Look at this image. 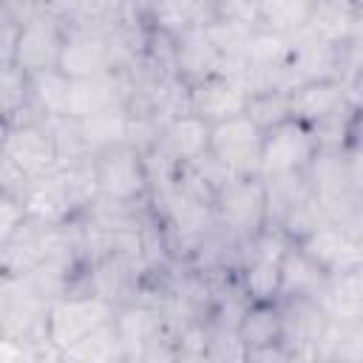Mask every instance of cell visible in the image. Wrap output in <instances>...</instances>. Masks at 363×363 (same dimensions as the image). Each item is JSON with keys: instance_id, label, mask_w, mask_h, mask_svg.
Wrapping results in <instances>:
<instances>
[{"instance_id": "26", "label": "cell", "mask_w": 363, "mask_h": 363, "mask_svg": "<svg viewBox=\"0 0 363 363\" xmlns=\"http://www.w3.org/2000/svg\"><path fill=\"white\" fill-rule=\"evenodd\" d=\"M26 102H28V77L11 62H0V116L11 122L26 111Z\"/></svg>"}, {"instance_id": "15", "label": "cell", "mask_w": 363, "mask_h": 363, "mask_svg": "<svg viewBox=\"0 0 363 363\" xmlns=\"http://www.w3.org/2000/svg\"><path fill=\"white\" fill-rule=\"evenodd\" d=\"M360 0H309L303 31L329 45H343L360 37Z\"/></svg>"}, {"instance_id": "29", "label": "cell", "mask_w": 363, "mask_h": 363, "mask_svg": "<svg viewBox=\"0 0 363 363\" xmlns=\"http://www.w3.org/2000/svg\"><path fill=\"white\" fill-rule=\"evenodd\" d=\"M23 218H26V204L20 199H14V196L0 190V247L20 227Z\"/></svg>"}, {"instance_id": "31", "label": "cell", "mask_w": 363, "mask_h": 363, "mask_svg": "<svg viewBox=\"0 0 363 363\" xmlns=\"http://www.w3.org/2000/svg\"><path fill=\"white\" fill-rule=\"evenodd\" d=\"M3 6H6V11L23 26L26 20H31V17H37L40 11H48L45 9V0H0Z\"/></svg>"}, {"instance_id": "6", "label": "cell", "mask_w": 363, "mask_h": 363, "mask_svg": "<svg viewBox=\"0 0 363 363\" xmlns=\"http://www.w3.org/2000/svg\"><path fill=\"white\" fill-rule=\"evenodd\" d=\"M113 312H116V306H111L108 301H102L91 292H68V295L57 298L48 306V326H45L48 346L57 352V357H62L65 349H71L85 335H91L94 329L108 323L113 318Z\"/></svg>"}, {"instance_id": "21", "label": "cell", "mask_w": 363, "mask_h": 363, "mask_svg": "<svg viewBox=\"0 0 363 363\" xmlns=\"http://www.w3.org/2000/svg\"><path fill=\"white\" fill-rule=\"evenodd\" d=\"M77 125V133H79V142H82V150L91 156H96L99 150L105 147H113V145H122L128 142V130H130V116L122 108H111V111H102V113H94L88 119H74Z\"/></svg>"}, {"instance_id": "32", "label": "cell", "mask_w": 363, "mask_h": 363, "mask_svg": "<svg viewBox=\"0 0 363 363\" xmlns=\"http://www.w3.org/2000/svg\"><path fill=\"white\" fill-rule=\"evenodd\" d=\"M99 3V9H102V17L105 14H113V11H119L122 6H128L130 0H96Z\"/></svg>"}, {"instance_id": "17", "label": "cell", "mask_w": 363, "mask_h": 363, "mask_svg": "<svg viewBox=\"0 0 363 363\" xmlns=\"http://www.w3.org/2000/svg\"><path fill=\"white\" fill-rule=\"evenodd\" d=\"M153 147L167 156L176 167L182 164H193L196 159H201L210 147V125L196 116V113H179L173 119H167L153 142Z\"/></svg>"}, {"instance_id": "19", "label": "cell", "mask_w": 363, "mask_h": 363, "mask_svg": "<svg viewBox=\"0 0 363 363\" xmlns=\"http://www.w3.org/2000/svg\"><path fill=\"white\" fill-rule=\"evenodd\" d=\"M329 275L292 241L281 258V286L278 298H315L320 301L326 292Z\"/></svg>"}, {"instance_id": "25", "label": "cell", "mask_w": 363, "mask_h": 363, "mask_svg": "<svg viewBox=\"0 0 363 363\" xmlns=\"http://www.w3.org/2000/svg\"><path fill=\"white\" fill-rule=\"evenodd\" d=\"M247 116L261 128H272L278 125L281 119L289 116V105H286V91L284 88H258L250 94V102H247Z\"/></svg>"}, {"instance_id": "8", "label": "cell", "mask_w": 363, "mask_h": 363, "mask_svg": "<svg viewBox=\"0 0 363 363\" xmlns=\"http://www.w3.org/2000/svg\"><path fill=\"white\" fill-rule=\"evenodd\" d=\"M261 145L264 130L247 113L210 125L207 153L233 176H258Z\"/></svg>"}, {"instance_id": "11", "label": "cell", "mask_w": 363, "mask_h": 363, "mask_svg": "<svg viewBox=\"0 0 363 363\" xmlns=\"http://www.w3.org/2000/svg\"><path fill=\"white\" fill-rule=\"evenodd\" d=\"M250 94L252 91L238 77L218 71L201 82L187 85V108H190V113L201 116L207 125H216V122L247 113Z\"/></svg>"}, {"instance_id": "18", "label": "cell", "mask_w": 363, "mask_h": 363, "mask_svg": "<svg viewBox=\"0 0 363 363\" xmlns=\"http://www.w3.org/2000/svg\"><path fill=\"white\" fill-rule=\"evenodd\" d=\"M28 77V102L20 116L40 119V122H54L68 116V85L71 77H65L60 68L26 74ZM14 116V119H20Z\"/></svg>"}, {"instance_id": "16", "label": "cell", "mask_w": 363, "mask_h": 363, "mask_svg": "<svg viewBox=\"0 0 363 363\" xmlns=\"http://www.w3.org/2000/svg\"><path fill=\"white\" fill-rule=\"evenodd\" d=\"M125 85L119 71H102L91 77H71L68 85V119H88L94 113L122 108Z\"/></svg>"}, {"instance_id": "24", "label": "cell", "mask_w": 363, "mask_h": 363, "mask_svg": "<svg viewBox=\"0 0 363 363\" xmlns=\"http://www.w3.org/2000/svg\"><path fill=\"white\" fill-rule=\"evenodd\" d=\"M306 6L309 0H255V17L261 28L281 37H292L303 28Z\"/></svg>"}, {"instance_id": "3", "label": "cell", "mask_w": 363, "mask_h": 363, "mask_svg": "<svg viewBox=\"0 0 363 363\" xmlns=\"http://www.w3.org/2000/svg\"><path fill=\"white\" fill-rule=\"evenodd\" d=\"M91 170L96 182V199L113 204H145L150 199V182L145 167V153L130 145H113L91 156Z\"/></svg>"}, {"instance_id": "13", "label": "cell", "mask_w": 363, "mask_h": 363, "mask_svg": "<svg viewBox=\"0 0 363 363\" xmlns=\"http://www.w3.org/2000/svg\"><path fill=\"white\" fill-rule=\"evenodd\" d=\"M329 278L360 269L363 267V252H360V235L343 230L335 221L318 224L312 233H306L301 241H295Z\"/></svg>"}, {"instance_id": "20", "label": "cell", "mask_w": 363, "mask_h": 363, "mask_svg": "<svg viewBox=\"0 0 363 363\" xmlns=\"http://www.w3.org/2000/svg\"><path fill=\"white\" fill-rule=\"evenodd\" d=\"M320 303L335 323H363V267L332 275Z\"/></svg>"}, {"instance_id": "23", "label": "cell", "mask_w": 363, "mask_h": 363, "mask_svg": "<svg viewBox=\"0 0 363 363\" xmlns=\"http://www.w3.org/2000/svg\"><path fill=\"white\" fill-rule=\"evenodd\" d=\"M60 360H82V363H113V360H125L122 354V343L119 335L113 329V318L108 323H102L99 329H94L91 335H85L79 343H74L71 349L62 352Z\"/></svg>"}, {"instance_id": "7", "label": "cell", "mask_w": 363, "mask_h": 363, "mask_svg": "<svg viewBox=\"0 0 363 363\" xmlns=\"http://www.w3.org/2000/svg\"><path fill=\"white\" fill-rule=\"evenodd\" d=\"M65 238H68V224H51L26 213L20 227L0 247V272L6 275L31 272L40 261H45L54 250H60Z\"/></svg>"}, {"instance_id": "30", "label": "cell", "mask_w": 363, "mask_h": 363, "mask_svg": "<svg viewBox=\"0 0 363 363\" xmlns=\"http://www.w3.org/2000/svg\"><path fill=\"white\" fill-rule=\"evenodd\" d=\"M247 363H289L292 360V352L286 349V343H269V346H261V349H250L244 354Z\"/></svg>"}, {"instance_id": "33", "label": "cell", "mask_w": 363, "mask_h": 363, "mask_svg": "<svg viewBox=\"0 0 363 363\" xmlns=\"http://www.w3.org/2000/svg\"><path fill=\"white\" fill-rule=\"evenodd\" d=\"M6 130H9V119L0 116V147H3V139H6Z\"/></svg>"}, {"instance_id": "5", "label": "cell", "mask_w": 363, "mask_h": 363, "mask_svg": "<svg viewBox=\"0 0 363 363\" xmlns=\"http://www.w3.org/2000/svg\"><path fill=\"white\" fill-rule=\"evenodd\" d=\"M318 147H320V142H318L315 130L309 125L286 116L278 125L264 130L258 176L261 179L303 176V170L309 167V162L318 153Z\"/></svg>"}, {"instance_id": "1", "label": "cell", "mask_w": 363, "mask_h": 363, "mask_svg": "<svg viewBox=\"0 0 363 363\" xmlns=\"http://www.w3.org/2000/svg\"><path fill=\"white\" fill-rule=\"evenodd\" d=\"M96 201V182L91 162L57 164L45 176L34 179L26 196V213L51 224H68L79 218Z\"/></svg>"}, {"instance_id": "22", "label": "cell", "mask_w": 363, "mask_h": 363, "mask_svg": "<svg viewBox=\"0 0 363 363\" xmlns=\"http://www.w3.org/2000/svg\"><path fill=\"white\" fill-rule=\"evenodd\" d=\"M241 346H244V354L250 349H261V346H269V343H281V312H278V303H250L238 320V329H235Z\"/></svg>"}, {"instance_id": "2", "label": "cell", "mask_w": 363, "mask_h": 363, "mask_svg": "<svg viewBox=\"0 0 363 363\" xmlns=\"http://www.w3.org/2000/svg\"><path fill=\"white\" fill-rule=\"evenodd\" d=\"M48 306L51 301L37 292V286L26 275H6L0 272V340L28 343L43 357H57L48 346Z\"/></svg>"}, {"instance_id": "12", "label": "cell", "mask_w": 363, "mask_h": 363, "mask_svg": "<svg viewBox=\"0 0 363 363\" xmlns=\"http://www.w3.org/2000/svg\"><path fill=\"white\" fill-rule=\"evenodd\" d=\"M113 329L119 335L125 360H145L147 349L170 335L167 320H164L159 303H153V301H130L125 306H116Z\"/></svg>"}, {"instance_id": "28", "label": "cell", "mask_w": 363, "mask_h": 363, "mask_svg": "<svg viewBox=\"0 0 363 363\" xmlns=\"http://www.w3.org/2000/svg\"><path fill=\"white\" fill-rule=\"evenodd\" d=\"M28 187H31V179L14 162H9L3 156V150H0V190L9 193V196H14V199H20V201H26Z\"/></svg>"}, {"instance_id": "27", "label": "cell", "mask_w": 363, "mask_h": 363, "mask_svg": "<svg viewBox=\"0 0 363 363\" xmlns=\"http://www.w3.org/2000/svg\"><path fill=\"white\" fill-rule=\"evenodd\" d=\"M45 9L65 26L102 17V9L96 0H45Z\"/></svg>"}, {"instance_id": "9", "label": "cell", "mask_w": 363, "mask_h": 363, "mask_svg": "<svg viewBox=\"0 0 363 363\" xmlns=\"http://www.w3.org/2000/svg\"><path fill=\"white\" fill-rule=\"evenodd\" d=\"M0 150L31 182L57 167V145H54L51 125L40 119H28V116L11 119Z\"/></svg>"}, {"instance_id": "10", "label": "cell", "mask_w": 363, "mask_h": 363, "mask_svg": "<svg viewBox=\"0 0 363 363\" xmlns=\"http://www.w3.org/2000/svg\"><path fill=\"white\" fill-rule=\"evenodd\" d=\"M62 37H65V23H60L51 11H40L37 17L20 26L11 51V65H17L23 74L60 68Z\"/></svg>"}, {"instance_id": "14", "label": "cell", "mask_w": 363, "mask_h": 363, "mask_svg": "<svg viewBox=\"0 0 363 363\" xmlns=\"http://www.w3.org/2000/svg\"><path fill=\"white\" fill-rule=\"evenodd\" d=\"M173 68L184 85H193L224 71V54L216 48L204 26H193L173 37Z\"/></svg>"}, {"instance_id": "4", "label": "cell", "mask_w": 363, "mask_h": 363, "mask_svg": "<svg viewBox=\"0 0 363 363\" xmlns=\"http://www.w3.org/2000/svg\"><path fill=\"white\" fill-rule=\"evenodd\" d=\"M216 224L235 238H252L267 227V184L261 176H230L213 193Z\"/></svg>"}]
</instances>
